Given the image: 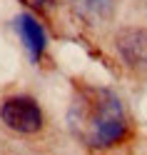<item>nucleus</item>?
<instances>
[{"mask_svg":"<svg viewBox=\"0 0 147 155\" xmlns=\"http://www.w3.org/2000/svg\"><path fill=\"white\" fill-rule=\"evenodd\" d=\"M80 115V135L85 138L87 145L92 148H107V145L117 143L125 135L127 120L122 103L115 93L110 90H90L82 103Z\"/></svg>","mask_w":147,"mask_h":155,"instance_id":"obj_1","label":"nucleus"},{"mask_svg":"<svg viewBox=\"0 0 147 155\" xmlns=\"http://www.w3.org/2000/svg\"><path fill=\"white\" fill-rule=\"evenodd\" d=\"M0 118L18 133H35L43 128V113L30 98H8L0 108Z\"/></svg>","mask_w":147,"mask_h":155,"instance_id":"obj_2","label":"nucleus"},{"mask_svg":"<svg viewBox=\"0 0 147 155\" xmlns=\"http://www.w3.org/2000/svg\"><path fill=\"white\" fill-rule=\"evenodd\" d=\"M120 55L132 68H147V33L145 30H122L117 35Z\"/></svg>","mask_w":147,"mask_h":155,"instance_id":"obj_3","label":"nucleus"},{"mask_svg":"<svg viewBox=\"0 0 147 155\" xmlns=\"http://www.w3.org/2000/svg\"><path fill=\"white\" fill-rule=\"evenodd\" d=\"M15 28H18V33H20L30 58L37 60V58L43 55V50H45V33H43V28L37 25V20L30 18V15H20L15 20Z\"/></svg>","mask_w":147,"mask_h":155,"instance_id":"obj_4","label":"nucleus"},{"mask_svg":"<svg viewBox=\"0 0 147 155\" xmlns=\"http://www.w3.org/2000/svg\"><path fill=\"white\" fill-rule=\"evenodd\" d=\"M25 3H30V5H35V8H43L47 0H25Z\"/></svg>","mask_w":147,"mask_h":155,"instance_id":"obj_5","label":"nucleus"}]
</instances>
